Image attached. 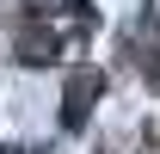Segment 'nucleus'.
<instances>
[{
	"instance_id": "obj_1",
	"label": "nucleus",
	"mask_w": 160,
	"mask_h": 154,
	"mask_svg": "<svg viewBox=\"0 0 160 154\" xmlns=\"http://www.w3.org/2000/svg\"><path fill=\"white\" fill-rule=\"evenodd\" d=\"M105 93V74L99 68H74L68 86H62V130H80L86 117H92V99Z\"/></svg>"
},
{
	"instance_id": "obj_2",
	"label": "nucleus",
	"mask_w": 160,
	"mask_h": 154,
	"mask_svg": "<svg viewBox=\"0 0 160 154\" xmlns=\"http://www.w3.org/2000/svg\"><path fill=\"white\" fill-rule=\"evenodd\" d=\"M19 62H25V68L56 62V31H25V37H19Z\"/></svg>"
},
{
	"instance_id": "obj_3",
	"label": "nucleus",
	"mask_w": 160,
	"mask_h": 154,
	"mask_svg": "<svg viewBox=\"0 0 160 154\" xmlns=\"http://www.w3.org/2000/svg\"><path fill=\"white\" fill-rule=\"evenodd\" d=\"M68 6H74V13H86V0H68Z\"/></svg>"
}]
</instances>
